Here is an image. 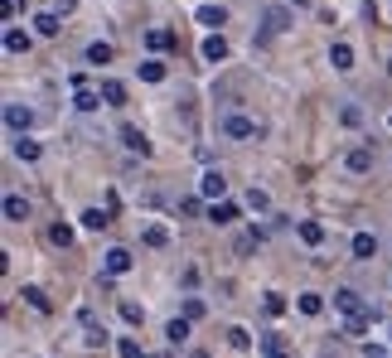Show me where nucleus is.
Wrapping results in <instances>:
<instances>
[{"mask_svg":"<svg viewBox=\"0 0 392 358\" xmlns=\"http://www.w3.org/2000/svg\"><path fill=\"white\" fill-rule=\"evenodd\" d=\"M223 194H228V179H223V170H203V175H198V199H213V203H218Z\"/></svg>","mask_w":392,"mask_h":358,"instance_id":"nucleus-1","label":"nucleus"},{"mask_svg":"<svg viewBox=\"0 0 392 358\" xmlns=\"http://www.w3.org/2000/svg\"><path fill=\"white\" fill-rule=\"evenodd\" d=\"M334 305L344 310V315H368L373 305H363V295L354 290V286H344V290H334Z\"/></svg>","mask_w":392,"mask_h":358,"instance_id":"nucleus-2","label":"nucleus"},{"mask_svg":"<svg viewBox=\"0 0 392 358\" xmlns=\"http://www.w3.org/2000/svg\"><path fill=\"white\" fill-rule=\"evenodd\" d=\"M5 126L24 136V131L34 126V111H29V107H19V102H10V107H5Z\"/></svg>","mask_w":392,"mask_h":358,"instance_id":"nucleus-3","label":"nucleus"},{"mask_svg":"<svg viewBox=\"0 0 392 358\" xmlns=\"http://www.w3.org/2000/svg\"><path fill=\"white\" fill-rule=\"evenodd\" d=\"M223 131H228L233 141H252V136H257V121H252V116H237V111H233V116L223 121Z\"/></svg>","mask_w":392,"mask_h":358,"instance_id":"nucleus-4","label":"nucleus"},{"mask_svg":"<svg viewBox=\"0 0 392 358\" xmlns=\"http://www.w3.org/2000/svg\"><path fill=\"white\" fill-rule=\"evenodd\" d=\"M121 146H126L131 155H150V141H146L141 126H121Z\"/></svg>","mask_w":392,"mask_h":358,"instance_id":"nucleus-5","label":"nucleus"},{"mask_svg":"<svg viewBox=\"0 0 392 358\" xmlns=\"http://www.w3.org/2000/svg\"><path fill=\"white\" fill-rule=\"evenodd\" d=\"M344 165H349L354 175H368V170H373V146H354V150L344 155Z\"/></svg>","mask_w":392,"mask_h":358,"instance_id":"nucleus-6","label":"nucleus"},{"mask_svg":"<svg viewBox=\"0 0 392 358\" xmlns=\"http://www.w3.org/2000/svg\"><path fill=\"white\" fill-rule=\"evenodd\" d=\"M102 271H107V276H121V271H131V252H126V247H111V252L102 257Z\"/></svg>","mask_w":392,"mask_h":358,"instance_id":"nucleus-7","label":"nucleus"},{"mask_svg":"<svg viewBox=\"0 0 392 358\" xmlns=\"http://www.w3.org/2000/svg\"><path fill=\"white\" fill-rule=\"evenodd\" d=\"M262 24H267V34H281V29H291V10H286V5H272V10L262 15Z\"/></svg>","mask_w":392,"mask_h":358,"instance_id":"nucleus-8","label":"nucleus"},{"mask_svg":"<svg viewBox=\"0 0 392 358\" xmlns=\"http://www.w3.org/2000/svg\"><path fill=\"white\" fill-rule=\"evenodd\" d=\"M242 213H237V203H228V199H218L213 208H208V223H218V228H228V223H237Z\"/></svg>","mask_w":392,"mask_h":358,"instance_id":"nucleus-9","label":"nucleus"},{"mask_svg":"<svg viewBox=\"0 0 392 358\" xmlns=\"http://www.w3.org/2000/svg\"><path fill=\"white\" fill-rule=\"evenodd\" d=\"M354 257H359V262H373V257H378V238H373V233H354Z\"/></svg>","mask_w":392,"mask_h":358,"instance_id":"nucleus-10","label":"nucleus"},{"mask_svg":"<svg viewBox=\"0 0 392 358\" xmlns=\"http://www.w3.org/2000/svg\"><path fill=\"white\" fill-rule=\"evenodd\" d=\"M203 59H208V63H223V59H228V39H223V34H208V39H203Z\"/></svg>","mask_w":392,"mask_h":358,"instance_id":"nucleus-11","label":"nucleus"},{"mask_svg":"<svg viewBox=\"0 0 392 358\" xmlns=\"http://www.w3.org/2000/svg\"><path fill=\"white\" fill-rule=\"evenodd\" d=\"M5 218H10V223H24V218H29V199L5 194Z\"/></svg>","mask_w":392,"mask_h":358,"instance_id":"nucleus-12","label":"nucleus"},{"mask_svg":"<svg viewBox=\"0 0 392 358\" xmlns=\"http://www.w3.org/2000/svg\"><path fill=\"white\" fill-rule=\"evenodd\" d=\"M198 24L218 29V24H228V10H223V5H198Z\"/></svg>","mask_w":392,"mask_h":358,"instance_id":"nucleus-13","label":"nucleus"},{"mask_svg":"<svg viewBox=\"0 0 392 358\" xmlns=\"http://www.w3.org/2000/svg\"><path fill=\"white\" fill-rule=\"evenodd\" d=\"M5 54H29V34L10 24V29H5Z\"/></svg>","mask_w":392,"mask_h":358,"instance_id":"nucleus-14","label":"nucleus"},{"mask_svg":"<svg viewBox=\"0 0 392 358\" xmlns=\"http://www.w3.org/2000/svg\"><path fill=\"white\" fill-rule=\"evenodd\" d=\"M295 233H300V242H305V247H320V242H324V228H320L315 218H305V223H300Z\"/></svg>","mask_w":392,"mask_h":358,"instance_id":"nucleus-15","label":"nucleus"},{"mask_svg":"<svg viewBox=\"0 0 392 358\" xmlns=\"http://www.w3.org/2000/svg\"><path fill=\"white\" fill-rule=\"evenodd\" d=\"M97 92H102V102H107V107H121V102H126V88H121L116 78H107Z\"/></svg>","mask_w":392,"mask_h":358,"instance_id":"nucleus-16","label":"nucleus"},{"mask_svg":"<svg viewBox=\"0 0 392 358\" xmlns=\"http://www.w3.org/2000/svg\"><path fill=\"white\" fill-rule=\"evenodd\" d=\"M329 63H334L339 73H349V68H354V49H349V44H334V49H329Z\"/></svg>","mask_w":392,"mask_h":358,"instance_id":"nucleus-17","label":"nucleus"},{"mask_svg":"<svg viewBox=\"0 0 392 358\" xmlns=\"http://www.w3.org/2000/svg\"><path fill=\"white\" fill-rule=\"evenodd\" d=\"M368 325H373V310H368V315H349L344 334H349V339H363V334H368Z\"/></svg>","mask_w":392,"mask_h":358,"instance_id":"nucleus-18","label":"nucleus"},{"mask_svg":"<svg viewBox=\"0 0 392 358\" xmlns=\"http://www.w3.org/2000/svg\"><path fill=\"white\" fill-rule=\"evenodd\" d=\"M107 223H111V208H88L83 213V228H93V233H102Z\"/></svg>","mask_w":392,"mask_h":358,"instance_id":"nucleus-19","label":"nucleus"},{"mask_svg":"<svg viewBox=\"0 0 392 358\" xmlns=\"http://www.w3.org/2000/svg\"><path fill=\"white\" fill-rule=\"evenodd\" d=\"M49 242L54 247H73V228L68 223H49Z\"/></svg>","mask_w":392,"mask_h":358,"instance_id":"nucleus-20","label":"nucleus"},{"mask_svg":"<svg viewBox=\"0 0 392 358\" xmlns=\"http://www.w3.org/2000/svg\"><path fill=\"white\" fill-rule=\"evenodd\" d=\"M189 325H194V320H170V325H165V339H170V344H185V339H189Z\"/></svg>","mask_w":392,"mask_h":358,"instance_id":"nucleus-21","label":"nucleus"},{"mask_svg":"<svg viewBox=\"0 0 392 358\" xmlns=\"http://www.w3.org/2000/svg\"><path fill=\"white\" fill-rule=\"evenodd\" d=\"M34 29H39L44 39H54V34H58V15H49V10H44V15H34Z\"/></svg>","mask_w":392,"mask_h":358,"instance_id":"nucleus-22","label":"nucleus"},{"mask_svg":"<svg viewBox=\"0 0 392 358\" xmlns=\"http://www.w3.org/2000/svg\"><path fill=\"white\" fill-rule=\"evenodd\" d=\"M146 44L160 54V49H170V44H175V34H170V29H146Z\"/></svg>","mask_w":392,"mask_h":358,"instance_id":"nucleus-23","label":"nucleus"},{"mask_svg":"<svg viewBox=\"0 0 392 358\" xmlns=\"http://www.w3.org/2000/svg\"><path fill=\"white\" fill-rule=\"evenodd\" d=\"M15 160H24V165H34V160H39V146L19 136V141H15Z\"/></svg>","mask_w":392,"mask_h":358,"instance_id":"nucleus-24","label":"nucleus"},{"mask_svg":"<svg viewBox=\"0 0 392 358\" xmlns=\"http://www.w3.org/2000/svg\"><path fill=\"white\" fill-rule=\"evenodd\" d=\"M88 63H93V68L111 63V44H88Z\"/></svg>","mask_w":392,"mask_h":358,"instance_id":"nucleus-25","label":"nucleus"},{"mask_svg":"<svg viewBox=\"0 0 392 358\" xmlns=\"http://www.w3.org/2000/svg\"><path fill=\"white\" fill-rule=\"evenodd\" d=\"M78 111H97L102 107V92H88V88H78V102H73Z\"/></svg>","mask_w":392,"mask_h":358,"instance_id":"nucleus-26","label":"nucleus"},{"mask_svg":"<svg viewBox=\"0 0 392 358\" xmlns=\"http://www.w3.org/2000/svg\"><path fill=\"white\" fill-rule=\"evenodd\" d=\"M165 242H170V228L150 223V228H146V247H165Z\"/></svg>","mask_w":392,"mask_h":358,"instance_id":"nucleus-27","label":"nucleus"},{"mask_svg":"<svg viewBox=\"0 0 392 358\" xmlns=\"http://www.w3.org/2000/svg\"><path fill=\"white\" fill-rule=\"evenodd\" d=\"M295 305H300V315H320V310H324V300H320L315 290H305V295H300Z\"/></svg>","mask_w":392,"mask_h":358,"instance_id":"nucleus-28","label":"nucleus"},{"mask_svg":"<svg viewBox=\"0 0 392 358\" xmlns=\"http://www.w3.org/2000/svg\"><path fill=\"white\" fill-rule=\"evenodd\" d=\"M121 320H126V325H141V320H146V310H141L136 300H121Z\"/></svg>","mask_w":392,"mask_h":358,"instance_id":"nucleus-29","label":"nucleus"},{"mask_svg":"<svg viewBox=\"0 0 392 358\" xmlns=\"http://www.w3.org/2000/svg\"><path fill=\"white\" fill-rule=\"evenodd\" d=\"M141 78H146V83H160V78H165V63H155V59L141 63Z\"/></svg>","mask_w":392,"mask_h":358,"instance_id":"nucleus-30","label":"nucleus"},{"mask_svg":"<svg viewBox=\"0 0 392 358\" xmlns=\"http://www.w3.org/2000/svg\"><path fill=\"white\" fill-rule=\"evenodd\" d=\"M24 300H29L34 310H49V300H44V290H39V286H24Z\"/></svg>","mask_w":392,"mask_h":358,"instance_id":"nucleus-31","label":"nucleus"},{"mask_svg":"<svg viewBox=\"0 0 392 358\" xmlns=\"http://www.w3.org/2000/svg\"><path fill=\"white\" fill-rule=\"evenodd\" d=\"M185 320H203V300H198V295L185 300Z\"/></svg>","mask_w":392,"mask_h":358,"instance_id":"nucleus-32","label":"nucleus"},{"mask_svg":"<svg viewBox=\"0 0 392 358\" xmlns=\"http://www.w3.org/2000/svg\"><path fill=\"white\" fill-rule=\"evenodd\" d=\"M116 354H121V358H146V354H141V344H136V339H121V344H116Z\"/></svg>","mask_w":392,"mask_h":358,"instance_id":"nucleus-33","label":"nucleus"},{"mask_svg":"<svg viewBox=\"0 0 392 358\" xmlns=\"http://www.w3.org/2000/svg\"><path fill=\"white\" fill-rule=\"evenodd\" d=\"M247 203H252V208H272V199H267V189H257V184H252V194H247Z\"/></svg>","mask_w":392,"mask_h":358,"instance_id":"nucleus-34","label":"nucleus"},{"mask_svg":"<svg viewBox=\"0 0 392 358\" xmlns=\"http://www.w3.org/2000/svg\"><path fill=\"white\" fill-rule=\"evenodd\" d=\"M267 315H286V295L272 290V295H267Z\"/></svg>","mask_w":392,"mask_h":358,"instance_id":"nucleus-35","label":"nucleus"},{"mask_svg":"<svg viewBox=\"0 0 392 358\" xmlns=\"http://www.w3.org/2000/svg\"><path fill=\"white\" fill-rule=\"evenodd\" d=\"M262 349H267V354H286V339H281V334H267Z\"/></svg>","mask_w":392,"mask_h":358,"instance_id":"nucleus-36","label":"nucleus"},{"mask_svg":"<svg viewBox=\"0 0 392 358\" xmlns=\"http://www.w3.org/2000/svg\"><path fill=\"white\" fill-rule=\"evenodd\" d=\"M339 121H344V126H359V121H363V111H359V107H344V111H339Z\"/></svg>","mask_w":392,"mask_h":358,"instance_id":"nucleus-37","label":"nucleus"},{"mask_svg":"<svg viewBox=\"0 0 392 358\" xmlns=\"http://www.w3.org/2000/svg\"><path fill=\"white\" fill-rule=\"evenodd\" d=\"M228 344L233 349H247V329H228Z\"/></svg>","mask_w":392,"mask_h":358,"instance_id":"nucleus-38","label":"nucleus"},{"mask_svg":"<svg viewBox=\"0 0 392 358\" xmlns=\"http://www.w3.org/2000/svg\"><path fill=\"white\" fill-rule=\"evenodd\" d=\"M363 358H388V349L383 344H363Z\"/></svg>","mask_w":392,"mask_h":358,"instance_id":"nucleus-39","label":"nucleus"},{"mask_svg":"<svg viewBox=\"0 0 392 358\" xmlns=\"http://www.w3.org/2000/svg\"><path fill=\"white\" fill-rule=\"evenodd\" d=\"M54 5H58V10H63V15H68V10H73V5H78V0H54Z\"/></svg>","mask_w":392,"mask_h":358,"instance_id":"nucleus-40","label":"nucleus"},{"mask_svg":"<svg viewBox=\"0 0 392 358\" xmlns=\"http://www.w3.org/2000/svg\"><path fill=\"white\" fill-rule=\"evenodd\" d=\"M189 358H208V354H203V349H194V354H189Z\"/></svg>","mask_w":392,"mask_h":358,"instance_id":"nucleus-41","label":"nucleus"},{"mask_svg":"<svg viewBox=\"0 0 392 358\" xmlns=\"http://www.w3.org/2000/svg\"><path fill=\"white\" fill-rule=\"evenodd\" d=\"M272 358H286V354H272Z\"/></svg>","mask_w":392,"mask_h":358,"instance_id":"nucleus-42","label":"nucleus"}]
</instances>
